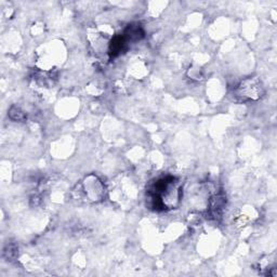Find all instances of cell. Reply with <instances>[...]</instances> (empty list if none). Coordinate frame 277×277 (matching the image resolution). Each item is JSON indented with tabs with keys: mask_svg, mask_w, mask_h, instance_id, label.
<instances>
[{
	"mask_svg": "<svg viewBox=\"0 0 277 277\" xmlns=\"http://www.w3.org/2000/svg\"><path fill=\"white\" fill-rule=\"evenodd\" d=\"M124 36L126 37V39L128 41L129 40L137 41L144 37V32L138 24H131L126 29V31L124 33Z\"/></svg>",
	"mask_w": 277,
	"mask_h": 277,
	"instance_id": "cell-6",
	"label": "cell"
},
{
	"mask_svg": "<svg viewBox=\"0 0 277 277\" xmlns=\"http://www.w3.org/2000/svg\"><path fill=\"white\" fill-rule=\"evenodd\" d=\"M264 87L258 77H248L234 89V95L239 102L258 101L263 97Z\"/></svg>",
	"mask_w": 277,
	"mask_h": 277,
	"instance_id": "cell-2",
	"label": "cell"
},
{
	"mask_svg": "<svg viewBox=\"0 0 277 277\" xmlns=\"http://www.w3.org/2000/svg\"><path fill=\"white\" fill-rule=\"evenodd\" d=\"M227 204V198L223 194H214L210 199L209 213L214 219H219L222 215L223 208Z\"/></svg>",
	"mask_w": 277,
	"mask_h": 277,
	"instance_id": "cell-4",
	"label": "cell"
},
{
	"mask_svg": "<svg viewBox=\"0 0 277 277\" xmlns=\"http://www.w3.org/2000/svg\"><path fill=\"white\" fill-rule=\"evenodd\" d=\"M81 186L84 195L90 202H99L104 197V185L97 176L90 175L86 177Z\"/></svg>",
	"mask_w": 277,
	"mask_h": 277,
	"instance_id": "cell-3",
	"label": "cell"
},
{
	"mask_svg": "<svg viewBox=\"0 0 277 277\" xmlns=\"http://www.w3.org/2000/svg\"><path fill=\"white\" fill-rule=\"evenodd\" d=\"M9 116H10V118L12 120H15V121H21L23 119H25V114L24 112L19 107V106H11L10 110H9Z\"/></svg>",
	"mask_w": 277,
	"mask_h": 277,
	"instance_id": "cell-7",
	"label": "cell"
},
{
	"mask_svg": "<svg viewBox=\"0 0 277 277\" xmlns=\"http://www.w3.org/2000/svg\"><path fill=\"white\" fill-rule=\"evenodd\" d=\"M150 206L157 211L176 209L182 198V184L178 178L161 177L152 181L146 189Z\"/></svg>",
	"mask_w": 277,
	"mask_h": 277,
	"instance_id": "cell-1",
	"label": "cell"
},
{
	"mask_svg": "<svg viewBox=\"0 0 277 277\" xmlns=\"http://www.w3.org/2000/svg\"><path fill=\"white\" fill-rule=\"evenodd\" d=\"M127 42L128 40L126 39L124 35H118V36H115L114 38H113L108 48V53L110 58H116L119 54L123 53V52L126 50Z\"/></svg>",
	"mask_w": 277,
	"mask_h": 277,
	"instance_id": "cell-5",
	"label": "cell"
}]
</instances>
